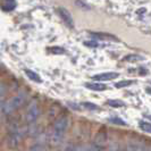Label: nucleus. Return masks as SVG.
Returning a JSON list of instances; mask_svg holds the SVG:
<instances>
[{
    "label": "nucleus",
    "mask_w": 151,
    "mask_h": 151,
    "mask_svg": "<svg viewBox=\"0 0 151 151\" xmlns=\"http://www.w3.org/2000/svg\"><path fill=\"white\" fill-rule=\"evenodd\" d=\"M67 127H68V119L66 116H62L55 122L54 131L50 138V142L52 145H58L62 142L67 131Z\"/></svg>",
    "instance_id": "nucleus-1"
},
{
    "label": "nucleus",
    "mask_w": 151,
    "mask_h": 151,
    "mask_svg": "<svg viewBox=\"0 0 151 151\" xmlns=\"http://www.w3.org/2000/svg\"><path fill=\"white\" fill-rule=\"evenodd\" d=\"M25 100L26 98L24 94H18V96H15L9 100V101H2L1 103V110H2V114L3 115H9L11 114L15 109L22 107L24 103H25Z\"/></svg>",
    "instance_id": "nucleus-2"
},
{
    "label": "nucleus",
    "mask_w": 151,
    "mask_h": 151,
    "mask_svg": "<svg viewBox=\"0 0 151 151\" xmlns=\"http://www.w3.org/2000/svg\"><path fill=\"white\" fill-rule=\"evenodd\" d=\"M23 136H24V134L20 129L11 131V133L7 138V147L9 149H17L23 141Z\"/></svg>",
    "instance_id": "nucleus-3"
},
{
    "label": "nucleus",
    "mask_w": 151,
    "mask_h": 151,
    "mask_svg": "<svg viewBox=\"0 0 151 151\" xmlns=\"http://www.w3.org/2000/svg\"><path fill=\"white\" fill-rule=\"evenodd\" d=\"M40 115H41L40 107L38 105H32L31 107L29 108V110L26 111V114H25V120H26V123L32 124L40 117Z\"/></svg>",
    "instance_id": "nucleus-4"
},
{
    "label": "nucleus",
    "mask_w": 151,
    "mask_h": 151,
    "mask_svg": "<svg viewBox=\"0 0 151 151\" xmlns=\"http://www.w3.org/2000/svg\"><path fill=\"white\" fill-rule=\"evenodd\" d=\"M58 14L60 15V17L63 18V21L66 23V25L68 27H74V21H73V16L69 11L67 10L64 7L58 8Z\"/></svg>",
    "instance_id": "nucleus-5"
},
{
    "label": "nucleus",
    "mask_w": 151,
    "mask_h": 151,
    "mask_svg": "<svg viewBox=\"0 0 151 151\" xmlns=\"http://www.w3.org/2000/svg\"><path fill=\"white\" fill-rule=\"evenodd\" d=\"M119 74L116 72H108V73H102V74L92 76V80L93 81H110V80L117 78Z\"/></svg>",
    "instance_id": "nucleus-6"
},
{
    "label": "nucleus",
    "mask_w": 151,
    "mask_h": 151,
    "mask_svg": "<svg viewBox=\"0 0 151 151\" xmlns=\"http://www.w3.org/2000/svg\"><path fill=\"white\" fill-rule=\"evenodd\" d=\"M85 86L87 89L92 90V91H105L107 89V86L103 83H98V82H92V83H86Z\"/></svg>",
    "instance_id": "nucleus-7"
},
{
    "label": "nucleus",
    "mask_w": 151,
    "mask_h": 151,
    "mask_svg": "<svg viewBox=\"0 0 151 151\" xmlns=\"http://www.w3.org/2000/svg\"><path fill=\"white\" fill-rule=\"evenodd\" d=\"M15 7H16L15 0H3L2 2V9L5 11H11Z\"/></svg>",
    "instance_id": "nucleus-8"
},
{
    "label": "nucleus",
    "mask_w": 151,
    "mask_h": 151,
    "mask_svg": "<svg viewBox=\"0 0 151 151\" xmlns=\"http://www.w3.org/2000/svg\"><path fill=\"white\" fill-rule=\"evenodd\" d=\"M25 74H26V76H27L31 81H33V82H38V83L41 82V77L38 75L35 72L31 71V69H25Z\"/></svg>",
    "instance_id": "nucleus-9"
},
{
    "label": "nucleus",
    "mask_w": 151,
    "mask_h": 151,
    "mask_svg": "<svg viewBox=\"0 0 151 151\" xmlns=\"http://www.w3.org/2000/svg\"><path fill=\"white\" fill-rule=\"evenodd\" d=\"M144 57H142L140 55H136V54H133V55H129L124 58L125 62H129V63H135V62H140V60H143Z\"/></svg>",
    "instance_id": "nucleus-10"
},
{
    "label": "nucleus",
    "mask_w": 151,
    "mask_h": 151,
    "mask_svg": "<svg viewBox=\"0 0 151 151\" xmlns=\"http://www.w3.org/2000/svg\"><path fill=\"white\" fill-rule=\"evenodd\" d=\"M106 142V134L105 133H99L97 135V138H96V145L98 147H101V145H103V143Z\"/></svg>",
    "instance_id": "nucleus-11"
},
{
    "label": "nucleus",
    "mask_w": 151,
    "mask_h": 151,
    "mask_svg": "<svg viewBox=\"0 0 151 151\" xmlns=\"http://www.w3.org/2000/svg\"><path fill=\"white\" fill-rule=\"evenodd\" d=\"M140 125V129L147 133H151V123H148V122H140L139 123Z\"/></svg>",
    "instance_id": "nucleus-12"
},
{
    "label": "nucleus",
    "mask_w": 151,
    "mask_h": 151,
    "mask_svg": "<svg viewBox=\"0 0 151 151\" xmlns=\"http://www.w3.org/2000/svg\"><path fill=\"white\" fill-rule=\"evenodd\" d=\"M93 36H96V38H99V39H106V40H109V39H111V40H117L115 36H113V35H108V34H102V33H91Z\"/></svg>",
    "instance_id": "nucleus-13"
},
{
    "label": "nucleus",
    "mask_w": 151,
    "mask_h": 151,
    "mask_svg": "<svg viewBox=\"0 0 151 151\" xmlns=\"http://www.w3.org/2000/svg\"><path fill=\"white\" fill-rule=\"evenodd\" d=\"M49 52L51 54H56V55H64L66 54V50L63 49V48H59V47H55V48H49L48 49Z\"/></svg>",
    "instance_id": "nucleus-14"
},
{
    "label": "nucleus",
    "mask_w": 151,
    "mask_h": 151,
    "mask_svg": "<svg viewBox=\"0 0 151 151\" xmlns=\"http://www.w3.org/2000/svg\"><path fill=\"white\" fill-rule=\"evenodd\" d=\"M108 120H109V123H113V124H116V125H122V126H125L126 125V123L122 118H119V117H111V118H109Z\"/></svg>",
    "instance_id": "nucleus-15"
},
{
    "label": "nucleus",
    "mask_w": 151,
    "mask_h": 151,
    "mask_svg": "<svg viewBox=\"0 0 151 151\" xmlns=\"http://www.w3.org/2000/svg\"><path fill=\"white\" fill-rule=\"evenodd\" d=\"M107 103L111 107H123V106H125V103L120 100H108Z\"/></svg>",
    "instance_id": "nucleus-16"
},
{
    "label": "nucleus",
    "mask_w": 151,
    "mask_h": 151,
    "mask_svg": "<svg viewBox=\"0 0 151 151\" xmlns=\"http://www.w3.org/2000/svg\"><path fill=\"white\" fill-rule=\"evenodd\" d=\"M129 84H132V81H129V80H124V81H119L117 83H115V86L117 87V89H120V87H124V86H127Z\"/></svg>",
    "instance_id": "nucleus-17"
},
{
    "label": "nucleus",
    "mask_w": 151,
    "mask_h": 151,
    "mask_svg": "<svg viewBox=\"0 0 151 151\" xmlns=\"http://www.w3.org/2000/svg\"><path fill=\"white\" fill-rule=\"evenodd\" d=\"M83 107L87 108V109H91V110H96V109H98L97 105L91 103V102H83Z\"/></svg>",
    "instance_id": "nucleus-18"
},
{
    "label": "nucleus",
    "mask_w": 151,
    "mask_h": 151,
    "mask_svg": "<svg viewBox=\"0 0 151 151\" xmlns=\"http://www.w3.org/2000/svg\"><path fill=\"white\" fill-rule=\"evenodd\" d=\"M41 149H42V145L40 143H35L27 151H41Z\"/></svg>",
    "instance_id": "nucleus-19"
},
{
    "label": "nucleus",
    "mask_w": 151,
    "mask_h": 151,
    "mask_svg": "<svg viewBox=\"0 0 151 151\" xmlns=\"http://www.w3.org/2000/svg\"><path fill=\"white\" fill-rule=\"evenodd\" d=\"M5 93H6V87H5V85L1 83V85H0V98H1V100H2V101H3Z\"/></svg>",
    "instance_id": "nucleus-20"
},
{
    "label": "nucleus",
    "mask_w": 151,
    "mask_h": 151,
    "mask_svg": "<svg viewBox=\"0 0 151 151\" xmlns=\"http://www.w3.org/2000/svg\"><path fill=\"white\" fill-rule=\"evenodd\" d=\"M84 44H85L86 47H92V48H97L98 47V43L94 42V41H85Z\"/></svg>",
    "instance_id": "nucleus-21"
},
{
    "label": "nucleus",
    "mask_w": 151,
    "mask_h": 151,
    "mask_svg": "<svg viewBox=\"0 0 151 151\" xmlns=\"http://www.w3.org/2000/svg\"><path fill=\"white\" fill-rule=\"evenodd\" d=\"M76 151H90V147H87V145H82L81 148H78Z\"/></svg>",
    "instance_id": "nucleus-22"
},
{
    "label": "nucleus",
    "mask_w": 151,
    "mask_h": 151,
    "mask_svg": "<svg viewBox=\"0 0 151 151\" xmlns=\"http://www.w3.org/2000/svg\"><path fill=\"white\" fill-rule=\"evenodd\" d=\"M76 5H78V6H81V7L83 6V7H85L86 9H89V6H87L86 3H84V2H81L80 0H76Z\"/></svg>",
    "instance_id": "nucleus-23"
},
{
    "label": "nucleus",
    "mask_w": 151,
    "mask_h": 151,
    "mask_svg": "<svg viewBox=\"0 0 151 151\" xmlns=\"http://www.w3.org/2000/svg\"><path fill=\"white\" fill-rule=\"evenodd\" d=\"M123 151H135V147H133V145H129L127 148H125Z\"/></svg>",
    "instance_id": "nucleus-24"
},
{
    "label": "nucleus",
    "mask_w": 151,
    "mask_h": 151,
    "mask_svg": "<svg viewBox=\"0 0 151 151\" xmlns=\"http://www.w3.org/2000/svg\"><path fill=\"white\" fill-rule=\"evenodd\" d=\"M135 151H145V148L143 145H139V147L135 148Z\"/></svg>",
    "instance_id": "nucleus-25"
},
{
    "label": "nucleus",
    "mask_w": 151,
    "mask_h": 151,
    "mask_svg": "<svg viewBox=\"0 0 151 151\" xmlns=\"http://www.w3.org/2000/svg\"><path fill=\"white\" fill-rule=\"evenodd\" d=\"M145 11H147L145 8H141V9H139V10H136V14H138V15H140V14H143V13H145Z\"/></svg>",
    "instance_id": "nucleus-26"
},
{
    "label": "nucleus",
    "mask_w": 151,
    "mask_h": 151,
    "mask_svg": "<svg viewBox=\"0 0 151 151\" xmlns=\"http://www.w3.org/2000/svg\"><path fill=\"white\" fill-rule=\"evenodd\" d=\"M108 151H119V150L116 145H113V147H110V149H109Z\"/></svg>",
    "instance_id": "nucleus-27"
},
{
    "label": "nucleus",
    "mask_w": 151,
    "mask_h": 151,
    "mask_svg": "<svg viewBox=\"0 0 151 151\" xmlns=\"http://www.w3.org/2000/svg\"><path fill=\"white\" fill-rule=\"evenodd\" d=\"M65 151H75V150H74V148H73V147H68Z\"/></svg>",
    "instance_id": "nucleus-28"
},
{
    "label": "nucleus",
    "mask_w": 151,
    "mask_h": 151,
    "mask_svg": "<svg viewBox=\"0 0 151 151\" xmlns=\"http://www.w3.org/2000/svg\"><path fill=\"white\" fill-rule=\"evenodd\" d=\"M147 92H148L149 94H151V87H148V89H147Z\"/></svg>",
    "instance_id": "nucleus-29"
}]
</instances>
